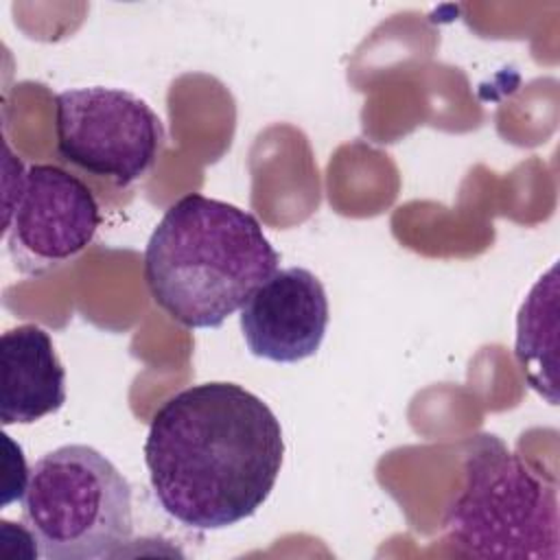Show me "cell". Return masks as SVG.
<instances>
[{
  "label": "cell",
  "mask_w": 560,
  "mask_h": 560,
  "mask_svg": "<svg viewBox=\"0 0 560 560\" xmlns=\"http://www.w3.org/2000/svg\"><path fill=\"white\" fill-rule=\"evenodd\" d=\"M284 462L271 407L238 383H197L153 413L144 464L160 508L190 529L232 527L269 499Z\"/></svg>",
  "instance_id": "1"
},
{
  "label": "cell",
  "mask_w": 560,
  "mask_h": 560,
  "mask_svg": "<svg viewBox=\"0 0 560 560\" xmlns=\"http://www.w3.org/2000/svg\"><path fill=\"white\" fill-rule=\"evenodd\" d=\"M260 221L228 201L190 192L166 208L144 247L153 302L186 328H219L278 271Z\"/></svg>",
  "instance_id": "2"
},
{
  "label": "cell",
  "mask_w": 560,
  "mask_h": 560,
  "mask_svg": "<svg viewBox=\"0 0 560 560\" xmlns=\"http://www.w3.org/2000/svg\"><path fill=\"white\" fill-rule=\"evenodd\" d=\"M466 483L444 516L459 556L558 560V488L492 433L468 440Z\"/></svg>",
  "instance_id": "3"
},
{
  "label": "cell",
  "mask_w": 560,
  "mask_h": 560,
  "mask_svg": "<svg viewBox=\"0 0 560 560\" xmlns=\"http://www.w3.org/2000/svg\"><path fill=\"white\" fill-rule=\"evenodd\" d=\"M22 521L39 558H116L133 534L131 486L101 451L66 444L33 464Z\"/></svg>",
  "instance_id": "4"
},
{
  "label": "cell",
  "mask_w": 560,
  "mask_h": 560,
  "mask_svg": "<svg viewBox=\"0 0 560 560\" xmlns=\"http://www.w3.org/2000/svg\"><path fill=\"white\" fill-rule=\"evenodd\" d=\"M55 136L66 162L125 188L158 162L164 125L133 92L90 85L55 96Z\"/></svg>",
  "instance_id": "5"
},
{
  "label": "cell",
  "mask_w": 560,
  "mask_h": 560,
  "mask_svg": "<svg viewBox=\"0 0 560 560\" xmlns=\"http://www.w3.org/2000/svg\"><path fill=\"white\" fill-rule=\"evenodd\" d=\"M4 171V243L20 273L42 276L92 245L101 208L83 179L52 164Z\"/></svg>",
  "instance_id": "6"
},
{
  "label": "cell",
  "mask_w": 560,
  "mask_h": 560,
  "mask_svg": "<svg viewBox=\"0 0 560 560\" xmlns=\"http://www.w3.org/2000/svg\"><path fill=\"white\" fill-rule=\"evenodd\" d=\"M328 319L326 289L304 267L278 269L249 295L238 315L249 352L273 363L313 357L326 337Z\"/></svg>",
  "instance_id": "7"
},
{
  "label": "cell",
  "mask_w": 560,
  "mask_h": 560,
  "mask_svg": "<svg viewBox=\"0 0 560 560\" xmlns=\"http://www.w3.org/2000/svg\"><path fill=\"white\" fill-rule=\"evenodd\" d=\"M0 420L33 424L66 402V370L55 343L37 324H20L0 337Z\"/></svg>",
  "instance_id": "8"
},
{
  "label": "cell",
  "mask_w": 560,
  "mask_h": 560,
  "mask_svg": "<svg viewBox=\"0 0 560 560\" xmlns=\"http://www.w3.org/2000/svg\"><path fill=\"white\" fill-rule=\"evenodd\" d=\"M556 332H558V282L556 267L540 278L525 298L516 319L514 354L527 383L556 405Z\"/></svg>",
  "instance_id": "9"
}]
</instances>
